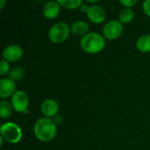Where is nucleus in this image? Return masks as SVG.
Instances as JSON below:
<instances>
[{
  "instance_id": "6e6552de",
  "label": "nucleus",
  "mask_w": 150,
  "mask_h": 150,
  "mask_svg": "<svg viewBox=\"0 0 150 150\" xmlns=\"http://www.w3.org/2000/svg\"><path fill=\"white\" fill-rule=\"evenodd\" d=\"M87 16L91 21L96 24H100L105 19V11L103 7L99 5H91L89 6L87 11Z\"/></svg>"
},
{
  "instance_id": "4468645a",
  "label": "nucleus",
  "mask_w": 150,
  "mask_h": 150,
  "mask_svg": "<svg viewBox=\"0 0 150 150\" xmlns=\"http://www.w3.org/2000/svg\"><path fill=\"white\" fill-rule=\"evenodd\" d=\"M12 105L8 101H0V117L2 119H6L10 117L12 112Z\"/></svg>"
},
{
  "instance_id": "a211bd4d",
  "label": "nucleus",
  "mask_w": 150,
  "mask_h": 150,
  "mask_svg": "<svg viewBox=\"0 0 150 150\" xmlns=\"http://www.w3.org/2000/svg\"><path fill=\"white\" fill-rule=\"evenodd\" d=\"M10 70V64L4 59L0 61V75L4 76Z\"/></svg>"
},
{
  "instance_id": "1a4fd4ad",
  "label": "nucleus",
  "mask_w": 150,
  "mask_h": 150,
  "mask_svg": "<svg viewBox=\"0 0 150 150\" xmlns=\"http://www.w3.org/2000/svg\"><path fill=\"white\" fill-rule=\"evenodd\" d=\"M15 83L11 78H2L0 80V98H5L12 96L15 91Z\"/></svg>"
},
{
  "instance_id": "39448f33",
  "label": "nucleus",
  "mask_w": 150,
  "mask_h": 150,
  "mask_svg": "<svg viewBox=\"0 0 150 150\" xmlns=\"http://www.w3.org/2000/svg\"><path fill=\"white\" fill-rule=\"evenodd\" d=\"M123 31L122 23L120 20L112 19L105 23L103 27V34L109 40H114L119 38Z\"/></svg>"
},
{
  "instance_id": "6ab92c4d",
  "label": "nucleus",
  "mask_w": 150,
  "mask_h": 150,
  "mask_svg": "<svg viewBox=\"0 0 150 150\" xmlns=\"http://www.w3.org/2000/svg\"><path fill=\"white\" fill-rule=\"evenodd\" d=\"M120 3L122 5H124L126 8H130L133 7L137 3V0H120Z\"/></svg>"
},
{
  "instance_id": "2eb2a0df",
  "label": "nucleus",
  "mask_w": 150,
  "mask_h": 150,
  "mask_svg": "<svg viewBox=\"0 0 150 150\" xmlns=\"http://www.w3.org/2000/svg\"><path fill=\"white\" fill-rule=\"evenodd\" d=\"M134 18V12L131 8H124L119 15L120 21L121 23H129Z\"/></svg>"
},
{
  "instance_id": "5701e85b",
  "label": "nucleus",
  "mask_w": 150,
  "mask_h": 150,
  "mask_svg": "<svg viewBox=\"0 0 150 150\" xmlns=\"http://www.w3.org/2000/svg\"><path fill=\"white\" fill-rule=\"evenodd\" d=\"M4 4H5V1L4 0H0V9H3L4 8Z\"/></svg>"
},
{
  "instance_id": "b1692460",
  "label": "nucleus",
  "mask_w": 150,
  "mask_h": 150,
  "mask_svg": "<svg viewBox=\"0 0 150 150\" xmlns=\"http://www.w3.org/2000/svg\"><path fill=\"white\" fill-rule=\"evenodd\" d=\"M3 140H4V138L2 136H0V146L3 145Z\"/></svg>"
},
{
  "instance_id": "423d86ee",
  "label": "nucleus",
  "mask_w": 150,
  "mask_h": 150,
  "mask_svg": "<svg viewBox=\"0 0 150 150\" xmlns=\"http://www.w3.org/2000/svg\"><path fill=\"white\" fill-rule=\"evenodd\" d=\"M29 103V98L27 94L23 91H17L11 96V105L15 111L18 112L28 113L27 106Z\"/></svg>"
},
{
  "instance_id": "9d476101",
  "label": "nucleus",
  "mask_w": 150,
  "mask_h": 150,
  "mask_svg": "<svg viewBox=\"0 0 150 150\" xmlns=\"http://www.w3.org/2000/svg\"><path fill=\"white\" fill-rule=\"evenodd\" d=\"M40 109H41L42 113L47 118H50V117H54L55 115H57L59 105H58V103L54 99L47 98L42 102Z\"/></svg>"
},
{
  "instance_id": "0eeeda50",
  "label": "nucleus",
  "mask_w": 150,
  "mask_h": 150,
  "mask_svg": "<svg viewBox=\"0 0 150 150\" xmlns=\"http://www.w3.org/2000/svg\"><path fill=\"white\" fill-rule=\"evenodd\" d=\"M4 59L7 62H17L23 55L22 48L18 45H9L7 46L2 53Z\"/></svg>"
},
{
  "instance_id": "f8f14e48",
  "label": "nucleus",
  "mask_w": 150,
  "mask_h": 150,
  "mask_svg": "<svg viewBox=\"0 0 150 150\" xmlns=\"http://www.w3.org/2000/svg\"><path fill=\"white\" fill-rule=\"evenodd\" d=\"M70 31L75 35H78V36L82 35L83 37V35L88 33L87 32L89 31V25L87 22L83 20H77L73 22L72 25H70Z\"/></svg>"
},
{
  "instance_id": "f3484780",
  "label": "nucleus",
  "mask_w": 150,
  "mask_h": 150,
  "mask_svg": "<svg viewBox=\"0 0 150 150\" xmlns=\"http://www.w3.org/2000/svg\"><path fill=\"white\" fill-rule=\"evenodd\" d=\"M23 76H24V70L19 67H16V68L12 69L9 72V78L12 79L13 81L19 80V79L23 78Z\"/></svg>"
},
{
  "instance_id": "4be33fe9",
  "label": "nucleus",
  "mask_w": 150,
  "mask_h": 150,
  "mask_svg": "<svg viewBox=\"0 0 150 150\" xmlns=\"http://www.w3.org/2000/svg\"><path fill=\"white\" fill-rule=\"evenodd\" d=\"M88 8H89V6H88L87 4H82L81 6H80V9H81L83 11H85V12L87 11Z\"/></svg>"
},
{
  "instance_id": "9b49d317",
  "label": "nucleus",
  "mask_w": 150,
  "mask_h": 150,
  "mask_svg": "<svg viewBox=\"0 0 150 150\" xmlns=\"http://www.w3.org/2000/svg\"><path fill=\"white\" fill-rule=\"evenodd\" d=\"M60 4L58 1H49L47 2L42 9L43 15L47 18H54L58 16L60 12Z\"/></svg>"
},
{
  "instance_id": "f03ea898",
  "label": "nucleus",
  "mask_w": 150,
  "mask_h": 150,
  "mask_svg": "<svg viewBox=\"0 0 150 150\" xmlns=\"http://www.w3.org/2000/svg\"><path fill=\"white\" fill-rule=\"evenodd\" d=\"M104 37L96 32H91L83 35L80 40V46L87 53L95 54L101 51L105 47Z\"/></svg>"
},
{
  "instance_id": "ddd939ff",
  "label": "nucleus",
  "mask_w": 150,
  "mask_h": 150,
  "mask_svg": "<svg viewBox=\"0 0 150 150\" xmlns=\"http://www.w3.org/2000/svg\"><path fill=\"white\" fill-rule=\"evenodd\" d=\"M137 48L144 53L150 52V34H143L136 41Z\"/></svg>"
},
{
  "instance_id": "f257e3e1",
  "label": "nucleus",
  "mask_w": 150,
  "mask_h": 150,
  "mask_svg": "<svg viewBox=\"0 0 150 150\" xmlns=\"http://www.w3.org/2000/svg\"><path fill=\"white\" fill-rule=\"evenodd\" d=\"M33 133L38 140L45 142H49L56 134V125L49 118H40L33 126Z\"/></svg>"
},
{
  "instance_id": "aec40b11",
  "label": "nucleus",
  "mask_w": 150,
  "mask_h": 150,
  "mask_svg": "<svg viewBox=\"0 0 150 150\" xmlns=\"http://www.w3.org/2000/svg\"><path fill=\"white\" fill-rule=\"evenodd\" d=\"M142 8L144 12L150 17V0H145L142 4Z\"/></svg>"
},
{
  "instance_id": "dca6fc26",
  "label": "nucleus",
  "mask_w": 150,
  "mask_h": 150,
  "mask_svg": "<svg viewBox=\"0 0 150 150\" xmlns=\"http://www.w3.org/2000/svg\"><path fill=\"white\" fill-rule=\"evenodd\" d=\"M58 3L66 9H76L82 4L81 0H58Z\"/></svg>"
},
{
  "instance_id": "7ed1b4c3",
  "label": "nucleus",
  "mask_w": 150,
  "mask_h": 150,
  "mask_svg": "<svg viewBox=\"0 0 150 150\" xmlns=\"http://www.w3.org/2000/svg\"><path fill=\"white\" fill-rule=\"evenodd\" d=\"M1 136L10 143H18L22 137V132L19 127L13 122H5L0 127Z\"/></svg>"
},
{
  "instance_id": "412c9836",
  "label": "nucleus",
  "mask_w": 150,
  "mask_h": 150,
  "mask_svg": "<svg viewBox=\"0 0 150 150\" xmlns=\"http://www.w3.org/2000/svg\"><path fill=\"white\" fill-rule=\"evenodd\" d=\"M54 122L55 123V125L60 124V123L62 122V117H61V116H59V115L54 116Z\"/></svg>"
},
{
  "instance_id": "20e7f679",
  "label": "nucleus",
  "mask_w": 150,
  "mask_h": 150,
  "mask_svg": "<svg viewBox=\"0 0 150 150\" xmlns=\"http://www.w3.org/2000/svg\"><path fill=\"white\" fill-rule=\"evenodd\" d=\"M70 27L65 22L54 24L48 31V38L54 43H62L69 36Z\"/></svg>"
}]
</instances>
